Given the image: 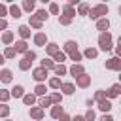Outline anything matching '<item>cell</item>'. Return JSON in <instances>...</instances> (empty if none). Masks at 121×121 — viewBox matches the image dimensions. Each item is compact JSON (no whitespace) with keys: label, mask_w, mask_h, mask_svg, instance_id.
I'll use <instances>...</instances> for the list:
<instances>
[{"label":"cell","mask_w":121,"mask_h":121,"mask_svg":"<svg viewBox=\"0 0 121 121\" xmlns=\"http://www.w3.org/2000/svg\"><path fill=\"white\" fill-rule=\"evenodd\" d=\"M4 13H6V8H4V6H0V15H4Z\"/></svg>","instance_id":"46"},{"label":"cell","mask_w":121,"mask_h":121,"mask_svg":"<svg viewBox=\"0 0 121 121\" xmlns=\"http://www.w3.org/2000/svg\"><path fill=\"white\" fill-rule=\"evenodd\" d=\"M2 62H4V57H2V55H0V64H2Z\"/></svg>","instance_id":"47"},{"label":"cell","mask_w":121,"mask_h":121,"mask_svg":"<svg viewBox=\"0 0 121 121\" xmlns=\"http://www.w3.org/2000/svg\"><path fill=\"white\" fill-rule=\"evenodd\" d=\"M11 95H13V96H23V87H21V85H17V87L11 91Z\"/></svg>","instance_id":"18"},{"label":"cell","mask_w":121,"mask_h":121,"mask_svg":"<svg viewBox=\"0 0 121 121\" xmlns=\"http://www.w3.org/2000/svg\"><path fill=\"white\" fill-rule=\"evenodd\" d=\"M72 121H85V119H83V117H81V115H76V117H74V119H72Z\"/></svg>","instance_id":"44"},{"label":"cell","mask_w":121,"mask_h":121,"mask_svg":"<svg viewBox=\"0 0 121 121\" xmlns=\"http://www.w3.org/2000/svg\"><path fill=\"white\" fill-rule=\"evenodd\" d=\"M100 121H113V117H112V115H108V113H106V115H102V119H100Z\"/></svg>","instance_id":"41"},{"label":"cell","mask_w":121,"mask_h":121,"mask_svg":"<svg viewBox=\"0 0 121 121\" xmlns=\"http://www.w3.org/2000/svg\"><path fill=\"white\" fill-rule=\"evenodd\" d=\"M60 23H62V25H68V23H70V17H66V15L60 17Z\"/></svg>","instance_id":"40"},{"label":"cell","mask_w":121,"mask_h":121,"mask_svg":"<svg viewBox=\"0 0 121 121\" xmlns=\"http://www.w3.org/2000/svg\"><path fill=\"white\" fill-rule=\"evenodd\" d=\"M19 34H21L23 38H28V34H30V30H28V26H21V28H19Z\"/></svg>","instance_id":"17"},{"label":"cell","mask_w":121,"mask_h":121,"mask_svg":"<svg viewBox=\"0 0 121 121\" xmlns=\"http://www.w3.org/2000/svg\"><path fill=\"white\" fill-rule=\"evenodd\" d=\"M98 108H100L102 112H110V110H112V102H110V100H100V102H98Z\"/></svg>","instance_id":"8"},{"label":"cell","mask_w":121,"mask_h":121,"mask_svg":"<svg viewBox=\"0 0 121 121\" xmlns=\"http://www.w3.org/2000/svg\"><path fill=\"white\" fill-rule=\"evenodd\" d=\"M95 100H106V91H96V95H95Z\"/></svg>","instance_id":"16"},{"label":"cell","mask_w":121,"mask_h":121,"mask_svg":"<svg viewBox=\"0 0 121 121\" xmlns=\"http://www.w3.org/2000/svg\"><path fill=\"white\" fill-rule=\"evenodd\" d=\"M96 55H98V51H96V49H93V47H89V49L85 51V57H89V59H95Z\"/></svg>","instance_id":"13"},{"label":"cell","mask_w":121,"mask_h":121,"mask_svg":"<svg viewBox=\"0 0 121 121\" xmlns=\"http://www.w3.org/2000/svg\"><path fill=\"white\" fill-rule=\"evenodd\" d=\"M64 49H66V51H70V53H72V51H76V42H72V40H70V42H66Z\"/></svg>","instance_id":"15"},{"label":"cell","mask_w":121,"mask_h":121,"mask_svg":"<svg viewBox=\"0 0 121 121\" xmlns=\"http://www.w3.org/2000/svg\"><path fill=\"white\" fill-rule=\"evenodd\" d=\"M28 66H30V60H26V59H25V60L21 62V68H23V70H26Z\"/></svg>","instance_id":"34"},{"label":"cell","mask_w":121,"mask_h":121,"mask_svg":"<svg viewBox=\"0 0 121 121\" xmlns=\"http://www.w3.org/2000/svg\"><path fill=\"white\" fill-rule=\"evenodd\" d=\"M11 38H13L11 32H6V34H4V42H11Z\"/></svg>","instance_id":"38"},{"label":"cell","mask_w":121,"mask_h":121,"mask_svg":"<svg viewBox=\"0 0 121 121\" xmlns=\"http://www.w3.org/2000/svg\"><path fill=\"white\" fill-rule=\"evenodd\" d=\"M83 119H85V121H93V119H95V112H93V110H89V112L85 113V117H83Z\"/></svg>","instance_id":"22"},{"label":"cell","mask_w":121,"mask_h":121,"mask_svg":"<svg viewBox=\"0 0 121 121\" xmlns=\"http://www.w3.org/2000/svg\"><path fill=\"white\" fill-rule=\"evenodd\" d=\"M55 72H57V74H59V76H62V74H64V72H66V68H64V66H62V64H60V66H55Z\"/></svg>","instance_id":"27"},{"label":"cell","mask_w":121,"mask_h":121,"mask_svg":"<svg viewBox=\"0 0 121 121\" xmlns=\"http://www.w3.org/2000/svg\"><path fill=\"white\" fill-rule=\"evenodd\" d=\"M23 6H25V9H32L34 8V2H25Z\"/></svg>","instance_id":"37"},{"label":"cell","mask_w":121,"mask_h":121,"mask_svg":"<svg viewBox=\"0 0 121 121\" xmlns=\"http://www.w3.org/2000/svg\"><path fill=\"white\" fill-rule=\"evenodd\" d=\"M49 85H51V87H60V79H57V78H53V79L49 81Z\"/></svg>","instance_id":"28"},{"label":"cell","mask_w":121,"mask_h":121,"mask_svg":"<svg viewBox=\"0 0 121 121\" xmlns=\"http://www.w3.org/2000/svg\"><path fill=\"white\" fill-rule=\"evenodd\" d=\"M13 55H15V49H13V47H9V49L6 51V57H13Z\"/></svg>","instance_id":"39"},{"label":"cell","mask_w":121,"mask_h":121,"mask_svg":"<svg viewBox=\"0 0 121 121\" xmlns=\"http://www.w3.org/2000/svg\"><path fill=\"white\" fill-rule=\"evenodd\" d=\"M0 28H6V21L4 19H0Z\"/></svg>","instance_id":"45"},{"label":"cell","mask_w":121,"mask_h":121,"mask_svg":"<svg viewBox=\"0 0 121 121\" xmlns=\"http://www.w3.org/2000/svg\"><path fill=\"white\" fill-rule=\"evenodd\" d=\"M98 43H100V49H104V51H110V49H112V34H110V32H106V34H100V38H98Z\"/></svg>","instance_id":"1"},{"label":"cell","mask_w":121,"mask_h":121,"mask_svg":"<svg viewBox=\"0 0 121 121\" xmlns=\"http://www.w3.org/2000/svg\"><path fill=\"white\" fill-rule=\"evenodd\" d=\"M59 117H60V121H70V117H68V115H66V113H60V115H59Z\"/></svg>","instance_id":"42"},{"label":"cell","mask_w":121,"mask_h":121,"mask_svg":"<svg viewBox=\"0 0 121 121\" xmlns=\"http://www.w3.org/2000/svg\"><path fill=\"white\" fill-rule=\"evenodd\" d=\"M49 102H51V98H42L40 100V106H49Z\"/></svg>","instance_id":"36"},{"label":"cell","mask_w":121,"mask_h":121,"mask_svg":"<svg viewBox=\"0 0 121 121\" xmlns=\"http://www.w3.org/2000/svg\"><path fill=\"white\" fill-rule=\"evenodd\" d=\"M108 26H110V21L108 19H100L98 21V30H108Z\"/></svg>","instance_id":"11"},{"label":"cell","mask_w":121,"mask_h":121,"mask_svg":"<svg viewBox=\"0 0 121 121\" xmlns=\"http://www.w3.org/2000/svg\"><path fill=\"white\" fill-rule=\"evenodd\" d=\"M15 51H26V43H25V42H19V43H17V49H15Z\"/></svg>","instance_id":"24"},{"label":"cell","mask_w":121,"mask_h":121,"mask_svg":"<svg viewBox=\"0 0 121 121\" xmlns=\"http://www.w3.org/2000/svg\"><path fill=\"white\" fill-rule=\"evenodd\" d=\"M30 115H32L34 119H42L43 112H42V108H32V110H30Z\"/></svg>","instance_id":"9"},{"label":"cell","mask_w":121,"mask_h":121,"mask_svg":"<svg viewBox=\"0 0 121 121\" xmlns=\"http://www.w3.org/2000/svg\"><path fill=\"white\" fill-rule=\"evenodd\" d=\"M70 57H72V60H79V59H81V55H79L78 51H72V53H70Z\"/></svg>","instance_id":"30"},{"label":"cell","mask_w":121,"mask_h":121,"mask_svg":"<svg viewBox=\"0 0 121 121\" xmlns=\"http://www.w3.org/2000/svg\"><path fill=\"white\" fill-rule=\"evenodd\" d=\"M106 13H108V6H104V4H100V6H96V8L91 9V17L93 19H98L100 15H106Z\"/></svg>","instance_id":"2"},{"label":"cell","mask_w":121,"mask_h":121,"mask_svg":"<svg viewBox=\"0 0 121 121\" xmlns=\"http://www.w3.org/2000/svg\"><path fill=\"white\" fill-rule=\"evenodd\" d=\"M119 91H121V85H119V83H115V85H112V89H110V91H106V96L113 98V96H117V95H119Z\"/></svg>","instance_id":"5"},{"label":"cell","mask_w":121,"mask_h":121,"mask_svg":"<svg viewBox=\"0 0 121 121\" xmlns=\"http://www.w3.org/2000/svg\"><path fill=\"white\" fill-rule=\"evenodd\" d=\"M60 113H62V108H60V106H55V108H53V112H51V115H53V117H59Z\"/></svg>","instance_id":"19"},{"label":"cell","mask_w":121,"mask_h":121,"mask_svg":"<svg viewBox=\"0 0 121 121\" xmlns=\"http://www.w3.org/2000/svg\"><path fill=\"white\" fill-rule=\"evenodd\" d=\"M55 60H64V53H55Z\"/></svg>","instance_id":"33"},{"label":"cell","mask_w":121,"mask_h":121,"mask_svg":"<svg viewBox=\"0 0 121 121\" xmlns=\"http://www.w3.org/2000/svg\"><path fill=\"white\" fill-rule=\"evenodd\" d=\"M9 11H11V15H13V17H19V15H21V9H19L17 6H11V9H9Z\"/></svg>","instance_id":"20"},{"label":"cell","mask_w":121,"mask_h":121,"mask_svg":"<svg viewBox=\"0 0 121 121\" xmlns=\"http://www.w3.org/2000/svg\"><path fill=\"white\" fill-rule=\"evenodd\" d=\"M47 51H49L51 55H55V53H57V45H55V43H49V45H47Z\"/></svg>","instance_id":"25"},{"label":"cell","mask_w":121,"mask_h":121,"mask_svg":"<svg viewBox=\"0 0 121 121\" xmlns=\"http://www.w3.org/2000/svg\"><path fill=\"white\" fill-rule=\"evenodd\" d=\"M40 19H47V13H45L43 9H40V11L36 13V21H40Z\"/></svg>","instance_id":"21"},{"label":"cell","mask_w":121,"mask_h":121,"mask_svg":"<svg viewBox=\"0 0 121 121\" xmlns=\"http://www.w3.org/2000/svg\"><path fill=\"white\" fill-rule=\"evenodd\" d=\"M51 11L57 13V11H59V6H57V4H51Z\"/></svg>","instance_id":"43"},{"label":"cell","mask_w":121,"mask_h":121,"mask_svg":"<svg viewBox=\"0 0 121 121\" xmlns=\"http://www.w3.org/2000/svg\"><path fill=\"white\" fill-rule=\"evenodd\" d=\"M89 83H91V76H85V74L78 76V85L79 87H87Z\"/></svg>","instance_id":"4"},{"label":"cell","mask_w":121,"mask_h":121,"mask_svg":"<svg viewBox=\"0 0 121 121\" xmlns=\"http://www.w3.org/2000/svg\"><path fill=\"white\" fill-rule=\"evenodd\" d=\"M0 78H2V81H4V83H8V81H11V72H9V70H2Z\"/></svg>","instance_id":"10"},{"label":"cell","mask_w":121,"mask_h":121,"mask_svg":"<svg viewBox=\"0 0 121 121\" xmlns=\"http://www.w3.org/2000/svg\"><path fill=\"white\" fill-rule=\"evenodd\" d=\"M70 74H72V76H76V78H78V76H81V74H83V66L74 64V66L70 68Z\"/></svg>","instance_id":"7"},{"label":"cell","mask_w":121,"mask_h":121,"mask_svg":"<svg viewBox=\"0 0 121 121\" xmlns=\"http://www.w3.org/2000/svg\"><path fill=\"white\" fill-rule=\"evenodd\" d=\"M32 102H34V96L32 95H26L25 96V104H32Z\"/></svg>","instance_id":"32"},{"label":"cell","mask_w":121,"mask_h":121,"mask_svg":"<svg viewBox=\"0 0 121 121\" xmlns=\"http://www.w3.org/2000/svg\"><path fill=\"white\" fill-rule=\"evenodd\" d=\"M43 93H45V87L43 85H38L36 87V95H43Z\"/></svg>","instance_id":"31"},{"label":"cell","mask_w":121,"mask_h":121,"mask_svg":"<svg viewBox=\"0 0 121 121\" xmlns=\"http://www.w3.org/2000/svg\"><path fill=\"white\" fill-rule=\"evenodd\" d=\"M62 91H64L66 95H72V93H74V85H72V83H62Z\"/></svg>","instance_id":"12"},{"label":"cell","mask_w":121,"mask_h":121,"mask_svg":"<svg viewBox=\"0 0 121 121\" xmlns=\"http://www.w3.org/2000/svg\"><path fill=\"white\" fill-rule=\"evenodd\" d=\"M25 59H26V60H30V62H32V60H34V59H36V55H34V53H32V51H26V55H25Z\"/></svg>","instance_id":"26"},{"label":"cell","mask_w":121,"mask_h":121,"mask_svg":"<svg viewBox=\"0 0 121 121\" xmlns=\"http://www.w3.org/2000/svg\"><path fill=\"white\" fill-rule=\"evenodd\" d=\"M106 68H110V70H121V60H119V57H113V59L106 60Z\"/></svg>","instance_id":"3"},{"label":"cell","mask_w":121,"mask_h":121,"mask_svg":"<svg viewBox=\"0 0 121 121\" xmlns=\"http://www.w3.org/2000/svg\"><path fill=\"white\" fill-rule=\"evenodd\" d=\"M34 42H36L38 45H43V43H45V36H43V34H36V38H34Z\"/></svg>","instance_id":"14"},{"label":"cell","mask_w":121,"mask_h":121,"mask_svg":"<svg viewBox=\"0 0 121 121\" xmlns=\"http://www.w3.org/2000/svg\"><path fill=\"white\" fill-rule=\"evenodd\" d=\"M45 76H47V70H45V68H38V70H34V79L42 81V79H45Z\"/></svg>","instance_id":"6"},{"label":"cell","mask_w":121,"mask_h":121,"mask_svg":"<svg viewBox=\"0 0 121 121\" xmlns=\"http://www.w3.org/2000/svg\"><path fill=\"white\" fill-rule=\"evenodd\" d=\"M87 11H89V6H87V4H81V6H79V13H81V15H85Z\"/></svg>","instance_id":"23"},{"label":"cell","mask_w":121,"mask_h":121,"mask_svg":"<svg viewBox=\"0 0 121 121\" xmlns=\"http://www.w3.org/2000/svg\"><path fill=\"white\" fill-rule=\"evenodd\" d=\"M8 113H9V108H8V106H0V115L4 117V115H8Z\"/></svg>","instance_id":"29"},{"label":"cell","mask_w":121,"mask_h":121,"mask_svg":"<svg viewBox=\"0 0 121 121\" xmlns=\"http://www.w3.org/2000/svg\"><path fill=\"white\" fill-rule=\"evenodd\" d=\"M0 98H2V100H8V98H9V93H6V91H0Z\"/></svg>","instance_id":"35"}]
</instances>
